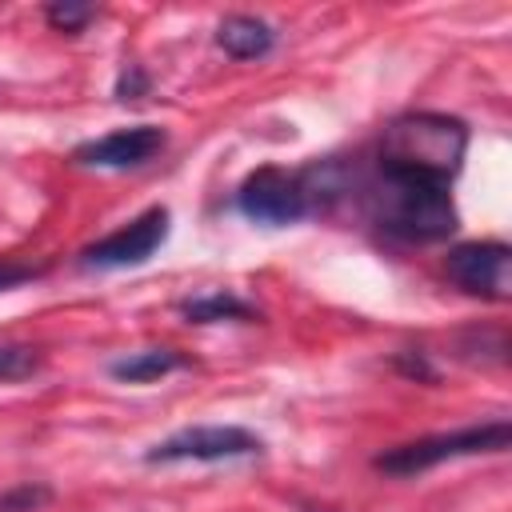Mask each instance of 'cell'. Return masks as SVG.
Masks as SVG:
<instances>
[{
    "instance_id": "1",
    "label": "cell",
    "mask_w": 512,
    "mask_h": 512,
    "mask_svg": "<svg viewBox=\"0 0 512 512\" xmlns=\"http://www.w3.org/2000/svg\"><path fill=\"white\" fill-rule=\"evenodd\" d=\"M364 208L380 232L408 244H436L460 228L448 176L384 156H376V168L364 180Z\"/></svg>"
},
{
    "instance_id": "2",
    "label": "cell",
    "mask_w": 512,
    "mask_h": 512,
    "mask_svg": "<svg viewBox=\"0 0 512 512\" xmlns=\"http://www.w3.org/2000/svg\"><path fill=\"white\" fill-rule=\"evenodd\" d=\"M464 152H468L464 120H456L448 112H408V116H400L384 128L376 156L416 164V168H428V172H440V176L456 180V172L464 164Z\"/></svg>"
},
{
    "instance_id": "3",
    "label": "cell",
    "mask_w": 512,
    "mask_h": 512,
    "mask_svg": "<svg viewBox=\"0 0 512 512\" xmlns=\"http://www.w3.org/2000/svg\"><path fill=\"white\" fill-rule=\"evenodd\" d=\"M512 444V424L508 420H488V424H468L456 432H436V436H420L408 444H396L388 452H380L372 464L388 476H416L428 472L444 460L456 456H484V452H504Z\"/></svg>"
},
{
    "instance_id": "4",
    "label": "cell",
    "mask_w": 512,
    "mask_h": 512,
    "mask_svg": "<svg viewBox=\"0 0 512 512\" xmlns=\"http://www.w3.org/2000/svg\"><path fill=\"white\" fill-rule=\"evenodd\" d=\"M264 440L240 424H192L144 452L148 464H180V460H200V464H220L236 456H260Z\"/></svg>"
},
{
    "instance_id": "5",
    "label": "cell",
    "mask_w": 512,
    "mask_h": 512,
    "mask_svg": "<svg viewBox=\"0 0 512 512\" xmlns=\"http://www.w3.org/2000/svg\"><path fill=\"white\" fill-rule=\"evenodd\" d=\"M236 208L248 220L268 224V228L296 224V220H304L312 212L300 172H284V168H272V164H264V168L244 176V184L236 188Z\"/></svg>"
},
{
    "instance_id": "6",
    "label": "cell",
    "mask_w": 512,
    "mask_h": 512,
    "mask_svg": "<svg viewBox=\"0 0 512 512\" xmlns=\"http://www.w3.org/2000/svg\"><path fill=\"white\" fill-rule=\"evenodd\" d=\"M444 272L456 288L480 300H508L512 292V248L504 240H468L456 244L444 260Z\"/></svg>"
},
{
    "instance_id": "7",
    "label": "cell",
    "mask_w": 512,
    "mask_h": 512,
    "mask_svg": "<svg viewBox=\"0 0 512 512\" xmlns=\"http://www.w3.org/2000/svg\"><path fill=\"white\" fill-rule=\"evenodd\" d=\"M164 240H168V208H148L136 220H128L124 228L88 244L80 252V260L88 268H132V264H144Z\"/></svg>"
},
{
    "instance_id": "8",
    "label": "cell",
    "mask_w": 512,
    "mask_h": 512,
    "mask_svg": "<svg viewBox=\"0 0 512 512\" xmlns=\"http://www.w3.org/2000/svg\"><path fill=\"white\" fill-rule=\"evenodd\" d=\"M164 144H168L164 128H156V124H132V128H116V132H108L100 140H84L72 156L80 164H88V168H112V172H120V168L148 164L156 152H164Z\"/></svg>"
},
{
    "instance_id": "9",
    "label": "cell",
    "mask_w": 512,
    "mask_h": 512,
    "mask_svg": "<svg viewBox=\"0 0 512 512\" xmlns=\"http://www.w3.org/2000/svg\"><path fill=\"white\" fill-rule=\"evenodd\" d=\"M216 44L232 56V60H260L272 52L276 44V32L272 24H264L260 16H248V12H232L216 24Z\"/></svg>"
},
{
    "instance_id": "10",
    "label": "cell",
    "mask_w": 512,
    "mask_h": 512,
    "mask_svg": "<svg viewBox=\"0 0 512 512\" xmlns=\"http://www.w3.org/2000/svg\"><path fill=\"white\" fill-rule=\"evenodd\" d=\"M184 364L188 360L180 352H172V348H144V352L124 356V360H112L108 372L116 380H124V384H148V380H160V376H168V372H176Z\"/></svg>"
},
{
    "instance_id": "11",
    "label": "cell",
    "mask_w": 512,
    "mask_h": 512,
    "mask_svg": "<svg viewBox=\"0 0 512 512\" xmlns=\"http://www.w3.org/2000/svg\"><path fill=\"white\" fill-rule=\"evenodd\" d=\"M184 320L188 324H216V320H252L256 308L244 304L240 296L232 292H208V296H196V300H184L180 304Z\"/></svg>"
},
{
    "instance_id": "12",
    "label": "cell",
    "mask_w": 512,
    "mask_h": 512,
    "mask_svg": "<svg viewBox=\"0 0 512 512\" xmlns=\"http://www.w3.org/2000/svg\"><path fill=\"white\" fill-rule=\"evenodd\" d=\"M92 16H96V8H92V4H76V0H56V4L44 8V20H48L56 32H64V36L84 32V24H88Z\"/></svg>"
},
{
    "instance_id": "13",
    "label": "cell",
    "mask_w": 512,
    "mask_h": 512,
    "mask_svg": "<svg viewBox=\"0 0 512 512\" xmlns=\"http://www.w3.org/2000/svg\"><path fill=\"white\" fill-rule=\"evenodd\" d=\"M40 368V352L32 344H0V380H24Z\"/></svg>"
},
{
    "instance_id": "14",
    "label": "cell",
    "mask_w": 512,
    "mask_h": 512,
    "mask_svg": "<svg viewBox=\"0 0 512 512\" xmlns=\"http://www.w3.org/2000/svg\"><path fill=\"white\" fill-rule=\"evenodd\" d=\"M48 500H52V488H44V484H20L12 492H0V512H36Z\"/></svg>"
},
{
    "instance_id": "15",
    "label": "cell",
    "mask_w": 512,
    "mask_h": 512,
    "mask_svg": "<svg viewBox=\"0 0 512 512\" xmlns=\"http://www.w3.org/2000/svg\"><path fill=\"white\" fill-rule=\"evenodd\" d=\"M148 88H152V76L140 64H128L116 80V100H140V96H148Z\"/></svg>"
},
{
    "instance_id": "16",
    "label": "cell",
    "mask_w": 512,
    "mask_h": 512,
    "mask_svg": "<svg viewBox=\"0 0 512 512\" xmlns=\"http://www.w3.org/2000/svg\"><path fill=\"white\" fill-rule=\"evenodd\" d=\"M396 368L408 372V376H416V380H436V372L428 368L424 352H416V356H412V352H400V356H396Z\"/></svg>"
},
{
    "instance_id": "17",
    "label": "cell",
    "mask_w": 512,
    "mask_h": 512,
    "mask_svg": "<svg viewBox=\"0 0 512 512\" xmlns=\"http://www.w3.org/2000/svg\"><path fill=\"white\" fill-rule=\"evenodd\" d=\"M40 276V268H20V264H0V292L4 288H16V284H24V280H36Z\"/></svg>"
}]
</instances>
